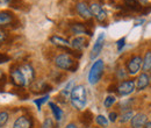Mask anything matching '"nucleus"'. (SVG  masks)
I'll list each match as a JSON object with an SVG mask.
<instances>
[{"instance_id":"22","label":"nucleus","mask_w":151,"mask_h":128,"mask_svg":"<svg viewBox=\"0 0 151 128\" xmlns=\"http://www.w3.org/2000/svg\"><path fill=\"white\" fill-rule=\"evenodd\" d=\"M73 85H75V82H73V80H70V82L65 85V88L62 90L60 95H63V97H65V98H69V97L71 95V92L73 90V88H75Z\"/></svg>"},{"instance_id":"28","label":"nucleus","mask_w":151,"mask_h":128,"mask_svg":"<svg viewBox=\"0 0 151 128\" xmlns=\"http://www.w3.org/2000/svg\"><path fill=\"white\" fill-rule=\"evenodd\" d=\"M48 99H49V95H44V97H42V98H40V99H35V100H34V103H35L36 106H37V110H41L42 105H43Z\"/></svg>"},{"instance_id":"39","label":"nucleus","mask_w":151,"mask_h":128,"mask_svg":"<svg viewBox=\"0 0 151 128\" xmlns=\"http://www.w3.org/2000/svg\"><path fill=\"white\" fill-rule=\"evenodd\" d=\"M138 2H147V0H137Z\"/></svg>"},{"instance_id":"12","label":"nucleus","mask_w":151,"mask_h":128,"mask_svg":"<svg viewBox=\"0 0 151 128\" xmlns=\"http://www.w3.org/2000/svg\"><path fill=\"white\" fill-rule=\"evenodd\" d=\"M13 128H33V120L29 116H26V115L19 116L15 120Z\"/></svg>"},{"instance_id":"20","label":"nucleus","mask_w":151,"mask_h":128,"mask_svg":"<svg viewBox=\"0 0 151 128\" xmlns=\"http://www.w3.org/2000/svg\"><path fill=\"white\" fill-rule=\"evenodd\" d=\"M127 9L129 11H134V12H141L142 11V6L139 5V2L137 0H123Z\"/></svg>"},{"instance_id":"36","label":"nucleus","mask_w":151,"mask_h":128,"mask_svg":"<svg viewBox=\"0 0 151 128\" xmlns=\"http://www.w3.org/2000/svg\"><path fill=\"white\" fill-rule=\"evenodd\" d=\"M117 91V86L115 85V84H113V85H111L109 88H108V92H113V91Z\"/></svg>"},{"instance_id":"2","label":"nucleus","mask_w":151,"mask_h":128,"mask_svg":"<svg viewBox=\"0 0 151 128\" xmlns=\"http://www.w3.org/2000/svg\"><path fill=\"white\" fill-rule=\"evenodd\" d=\"M55 64L58 69L60 70H66V71H71L76 72L79 64L78 62H76L75 58L69 54H59L55 58Z\"/></svg>"},{"instance_id":"24","label":"nucleus","mask_w":151,"mask_h":128,"mask_svg":"<svg viewBox=\"0 0 151 128\" xmlns=\"http://www.w3.org/2000/svg\"><path fill=\"white\" fill-rule=\"evenodd\" d=\"M95 121H96V124L100 126V127H107L108 126V119L106 118V116H104V115H96L95 116Z\"/></svg>"},{"instance_id":"1","label":"nucleus","mask_w":151,"mask_h":128,"mask_svg":"<svg viewBox=\"0 0 151 128\" xmlns=\"http://www.w3.org/2000/svg\"><path fill=\"white\" fill-rule=\"evenodd\" d=\"M70 100H71V104L75 108L84 110L86 106V103H87V95H86L85 86H83V85L75 86L72 92H71Z\"/></svg>"},{"instance_id":"40","label":"nucleus","mask_w":151,"mask_h":128,"mask_svg":"<svg viewBox=\"0 0 151 128\" xmlns=\"http://www.w3.org/2000/svg\"><path fill=\"white\" fill-rule=\"evenodd\" d=\"M149 78H150V83H151V74L149 76Z\"/></svg>"},{"instance_id":"15","label":"nucleus","mask_w":151,"mask_h":128,"mask_svg":"<svg viewBox=\"0 0 151 128\" xmlns=\"http://www.w3.org/2000/svg\"><path fill=\"white\" fill-rule=\"evenodd\" d=\"M51 85H49L48 83L44 82H36L32 85V90L34 93H44V92L51 91Z\"/></svg>"},{"instance_id":"27","label":"nucleus","mask_w":151,"mask_h":128,"mask_svg":"<svg viewBox=\"0 0 151 128\" xmlns=\"http://www.w3.org/2000/svg\"><path fill=\"white\" fill-rule=\"evenodd\" d=\"M115 101H116V98L114 95H107L106 99H105V101H104V105H105L106 108H109Z\"/></svg>"},{"instance_id":"23","label":"nucleus","mask_w":151,"mask_h":128,"mask_svg":"<svg viewBox=\"0 0 151 128\" xmlns=\"http://www.w3.org/2000/svg\"><path fill=\"white\" fill-rule=\"evenodd\" d=\"M142 69H143V71H150L151 70V51L147 53L144 56V59L142 62Z\"/></svg>"},{"instance_id":"26","label":"nucleus","mask_w":151,"mask_h":128,"mask_svg":"<svg viewBox=\"0 0 151 128\" xmlns=\"http://www.w3.org/2000/svg\"><path fill=\"white\" fill-rule=\"evenodd\" d=\"M8 118H9V115H8V113L6 111H1L0 112V128H2L7 124Z\"/></svg>"},{"instance_id":"11","label":"nucleus","mask_w":151,"mask_h":128,"mask_svg":"<svg viewBox=\"0 0 151 128\" xmlns=\"http://www.w3.org/2000/svg\"><path fill=\"white\" fill-rule=\"evenodd\" d=\"M87 46H88V40L84 36H77L71 41V47L78 51H81Z\"/></svg>"},{"instance_id":"32","label":"nucleus","mask_w":151,"mask_h":128,"mask_svg":"<svg viewBox=\"0 0 151 128\" xmlns=\"http://www.w3.org/2000/svg\"><path fill=\"white\" fill-rule=\"evenodd\" d=\"M6 38H7V33L0 29V46L5 42V40H6Z\"/></svg>"},{"instance_id":"30","label":"nucleus","mask_w":151,"mask_h":128,"mask_svg":"<svg viewBox=\"0 0 151 128\" xmlns=\"http://www.w3.org/2000/svg\"><path fill=\"white\" fill-rule=\"evenodd\" d=\"M5 84H6V76L1 72V70H0V91H4Z\"/></svg>"},{"instance_id":"35","label":"nucleus","mask_w":151,"mask_h":128,"mask_svg":"<svg viewBox=\"0 0 151 128\" xmlns=\"http://www.w3.org/2000/svg\"><path fill=\"white\" fill-rule=\"evenodd\" d=\"M12 0H0V7H4V6H8L11 5Z\"/></svg>"},{"instance_id":"38","label":"nucleus","mask_w":151,"mask_h":128,"mask_svg":"<svg viewBox=\"0 0 151 128\" xmlns=\"http://www.w3.org/2000/svg\"><path fill=\"white\" fill-rule=\"evenodd\" d=\"M144 128H151V121L150 122H147L145 126H144Z\"/></svg>"},{"instance_id":"3","label":"nucleus","mask_w":151,"mask_h":128,"mask_svg":"<svg viewBox=\"0 0 151 128\" xmlns=\"http://www.w3.org/2000/svg\"><path fill=\"white\" fill-rule=\"evenodd\" d=\"M104 68H105V64H104L102 59H96L93 63V65L91 67V70L88 72V78H87L90 84L94 85L100 80V78L104 73Z\"/></svg>"},{"instance_id":"9","label":"nucleus","mask_w":151,"mask_h":128,"mask_svg":"<svg viewBox=\"0 0 151 128\" xmlns=\"http://www.w3.org/2000/svg\"><path fill=\"white\" fill-rule=\"evenodd\" d=\"M104 43H105V34L101 33V34L99 35V37L96 38L94 46H93V48H92V50H91V54H90L91 59H95L98 56L100 55V53H101V50H102V47H104Z\"/></svg>"},{"instance_id":"8","label":"nucleus","mask_w":151,"mask_h":128,"mask_svg":"<svg viewBox=\"0 0 151 128\" xmlns=\"http://www.w3.org/2000/svg\"><path fill=\"white\" fill-rule=\"evenodd\" d=\"M135 88H136V84L134 80H124L117 86V93L120 95H128L134 92Z\"/></svg>"},{"instance_id":"29","label":"nucleus","mask_w":151,"mask_h":128,"mask_svg":"<svg viewBox=\"0 0 151 128\" xmlns=\"http://www.w3.org/2000/svg\"><path fill=\"white\" fill-rule=\"evenodd\" d=\"M116 46H117V51H121V50L123 49V47L126 46V37L120 38V40L116 42Z\"/></svg>"},{"instance_id":"34","label":"nucleus","mask_w":151,"mask_h":128,"mask_svg":"<svg viewBox=\"0 0 151 128\" xmlns=\"http://www.w3.org/2000/svg\"><path fill=\"white\" fill-rule=\"evenodd\" d=\"M50 127H52V121H51L50 118H48V119L43 122V128H50Z\"/></svg>"},{"instance_id":"10","label":"nucleus","mask_w":151,"mask_h":128,"mask_svg":"<svg viewBox=\"0 0 151 128\" xmlns=\"http://www.w3.org/2000/svg\"><path fill=\"white\" fill-rule=\"evenodd\" d=\"M76 9H77V13L85 20H91L92 18V13H91V9H90V6L86 4V2H78L77 6H76Z\"/></svg>"},{"instance_id":"13","label":"nucleus","mask_w":151,"mask_h":128,"mask_svg":"<svg viewBox=\"0 0 151 128\" xmlns=\"http://www.w3.org/2000/svg\"><path fill=\"white\" fill-rule=\"evenodd\" d=\"M148 122V118L145 114L143 113H138L136 115H134L132 119V128H142L145 126V124Z\"/></svg>"},{"instance_id":"4","label":"nucleus","mask_w":151,"mask_h":128,"mask_svg":"<svg viewBox=\"0 0 151 128\" xmlns=\"http://www.w3.org/2000/svg\"><path fill=\"white\" fill-rule=\"evenodd\" d=\"M11 80L12 83L15 85V86H19V88H23V86H27L26 85V80H24V77L21 72L19 67H14L11 69Z\"/></svg>"},{"instance_id":"25","label":"nucleus","mask_w":151,"mask_h":128,"mask_svg":"<svg viewBox=\"0 0 151 128\" xmlns=\"http://www.w3.org/2000/svg\"><path fill=\"white\" fill-rule=\"evenodd\" d=\"M132 116H134V112L132 111H126L121 116H120V119H119V121L120 122H127L128 120H132Z\"/></svg>"},{"instance_id":"19","label":"nucleus","mask_w":151,"mask_h":128,"mask_svg":"<svg viewBox=\"0 0 151 128\" xmlns=\"http://www.w3.org/2000/svg\"><path fill=\"white\" fill-rule=\"evenodd\" d=\"M92 121H93V114H92V112L91 111H85L81 114V116H80V122L85 127H88V126H91Z\"/></svg>"},{"instance_id":"33","label":"nucleus","mask_w":151,"mask_h":128,"mask_svg":"<svg viewBox=\"0 0 151 128\" xmlns=\"http://www.w3.org/2000/svg\"><path fill=\"white\" fill-rule=\"evenodd\" d=\"M108 118H109V121L111 122H115L116 119H117V113L116 112H111L109 115H108Z\"/></svg>"},{"instance_id":"16","label":"nucleus","mask_w":151,"mask_h":128,"mask_svg":"<svg viewBox=\"0 0 151 128\" xmlns=\"http://www.w3.org/2000/svg\"><path fill=\"white\" fill-rule=\"evenodd\" d=\"M71 30H72L73 34H77V35H79V34H87V35L92 36V32L84 23H75V25H72L71 26Z\"/></svg>"},{"instance_id":"14","label":"nucleus","mask_w":151,"mask_h":128,"mask_svg":"<svg viewBox=\"0 0 151 128\" xmlns=\"http://www.w3.org/2000/svg\"><path fill=\"white\" fill-rule=\"evenodd\" d=\"M150 84V78L147 73H141L137 78V83H136V89L137 91H142L145 88H148Z\"/></svg>"},{"instance_id":"7","label":"nucleus","mask_w":151,"mask_h":128,"mask_svg":"<svg viewBox=\"0 0 151 128\" xmlns=\"http://www.w3.org/2000/svg\"><path fill=\"white\" fill-rule=\"evenodd\" d=\"M142 62H143V59L139 56H134L132 58H130L129 62L127 63L128 72L130 74H136L142 68Z\"/></svg>"},{"instance_id":"18","label":"nucleus","mask_w":151,"mask_h":128,"mask_svg":"<svg viewBox=\"0 0 151 128\" xmlns=\"http://www.w3.org/2000/svg\"><path fill=\"white\" fill-rule=\"evenodd\" d=\"M14 17L11 12H0V27H5V26H8L13 22Z\"/></svg>"},{"instance_id":"37","label":"nucleus","mask_w":151,"mask_h":128,"mask_svg":"<svg viewBox=\"0 0 151 128\" xmlns=\"http://www.w3.org/2000/svg\"><path fill=\"white\" fill-rule=\"evenodd\" d=\"M64 128H78L77 126H76L75 124H69V125H66Z\"/></svg>"},{"instance_id":"31","label":"nucleus","mask_w":151,"mask_h":128,"mask_svg":"<svg viewBox=\"0 0 151 128\" xmlns=\"http://www.w3.org/2000/svg\"><path fill=\"white\" fill-rule=\"evenodd\" d=\"M9 59H11L9 56H7L6 54H0V64L6 63V62H8Z\"/></svg>"},{"instance_id":"17","label":"nucleus","mask_w":151,"mask_h":128,"mask_svg":"<svg viewBox=\"0 0 151 128\" xmlns=\"http://www.w3.org/2000/svg\"><path fill=\"white\" fill-rule=\"evenodd\" d=\"M50 42L54 44V46H57L58 48H60V49H63V48H69V47H71V43L68 41V40H65V38H63V37H59L57 36V35H54V36L50 37Z\"/></svg>"},{"instance_id":"5","label":"nucleus","mask_w":151,"mask_h":128,"mask_svg":"<svg viewBox=\"0 0 151 128\" xmlns=\"http://www.w3.org/2000/svg\"><path fill=\"white\" fill-rule=\"evenodd\" d=\"M21 72L24 77V80H26V85H30L34 83V79H35V72H34V68L26 63V64H22L19 67Z\"/></svg>"},{"instance_id":"21","label":"nucleus","mask_w":151,"mask_h":128,"mask_svg":"<svg viewBox=\"0 0 151 128\" xmlns=\"http://www.w3.org/2000/svg\"><path fill=\"white\" fill-rule=\"evenodd\" d=\"M49 106H50L51 112H52V114H54V118L56 119L57 121H60L62 118H63V111L60 110L55 103H49Z\"/></svg>"},{"instance_id":"6","label":"nucleus","mask_w":151,"mask_h":128,"mask_svg":"<svg viewBox=\"0 0 151 128\" xmlns=\"http://www.w3.org/2000/svg\"><path fill=\"white\" fill-rule=\"evenodd\" d=\"M90 9H91L92 15H93L99 22H104V21L106 20V18H107V12L102 8L101 5H99V4H96V2H93V4L91 5Z\"/></svg>"}]
</instances>
